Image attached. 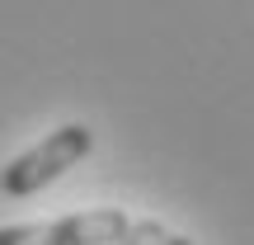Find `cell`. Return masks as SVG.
Listing matches in <instances>:
<instances>
[{"label":"cell","instance_id":"obj_2","mask_svg":"<svg viewBox=\"0 0 254 245\" xmlns=\"http://www.w3.org/2000/svg\"><path fill=\"white\" fill-rule=\"evenodd\" d=\"M132 227L123 208H85L52 222H19L0 227V245H118Z\"/></svg>","mask_w":254,"mask_h":245},{"label":"cell","instance_id":"obj_1","mask_svg":"<svg viewBox=\"0 0 254 245\" xmlns=\"http://www.w3.org/2000/svg\"><path fill=\"white\" fill-rule=\"evenodd\" d=\"M90 146H94V132L85 123H62L57 132H47L38 146H28L24 156H14L0 170V193L5 198H33L38 189L62 179L66 170H75L90 156Z\"/></svg>","mask_w":254,"mask_h":245},{"label":"cell","instance_id":"obj_3","mask_svg":"<svg viewBox=\"0 0 254 245\" xmlns=\"http://www.w3.org/2000/svg\"><path fill=\"white\" fill-rule=\"evenodd\" d=\"M165 241H170V231H165L155 217H146V222H132L118 245H165Z\"/></svg>","mask_w":254,"mask_h":245},{"label":"cell","instance_id":"obj_4","mask_svg":"<svg viewBox=\"0 0 254 245\" xmlns=\"http://www.w3.org/2000/svg\"><path fill=\"white\" fill-rule=\"evenodd\" d=\"M165 245H193L189 236H170V241H165Z\"/></svg>","mask_w":254,"mask_h":245}]
</instances>
